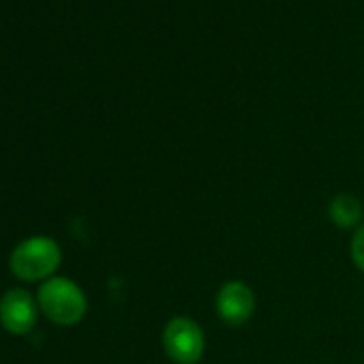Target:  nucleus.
Here are the masks:
<instances>
[{
    "mask_svg": "<svg viewBox=\"0 0 364 364\" xmlns=\"http://www.w3.org/2000/svg\"><path fill=\"white\" fill-rule=\"evenodd\" d=\"M39 302L26 289H9L0 298V323L16 336L28 334L39 319Z\"/></svg>",
    "mask_w": 364,
    "mask_h": 364,
    "instance_id": "4",
    "label": "nucleus"
},
{
    "mask_svg": "<svg viewBox=\"0 0 364 364\" xmlns=\"http://www.w3.org/2000/svg\"><path fill=\"white\" fill-rule=\"evenodd\" d=\"M328 217L338 230H351V228L358 230L364 217V208L358 198L349 193H338L328 204Z\"/></svg>",
    "mask_w": 364,
    "mask_h": 364,
    "instance_id": "6",
    "label": "nucleus"
},
{
    "mask_svg": "<svg viewBox=\"0 0 364 364\" xmlns=\"http://www.w3.org/2000/svg\"><path fill=\"white\" fill-rule=\"evenodd\" d=\"M163 349L173 364H198L206 351L202 326L185 315L171 317L163 328Z\"/></svg>",
    "mask_w": 364,
    "mask_h": 364,
    "instance_id": "3",
    "label": "nucleus"
},
{
    "mask_svg": "<svg viewBox=\"0 0 364 364\" xmlns=\"http://www.w3.org/2000/svg\"><path fill=\"white\" fill-rule=\"evenodd\" d=\"M349 251H351V262H353V266H355L360 272H364V225H360V228L353 232Z\"/></svg>",
    "mask_w": 364,
    "mask_h": 364,
    "instance_id": "7",
    "label": "nucleus"
},
{
    "mask_svg": "<svg viewBox=\"0 0 364 364\" xmlns=\"http://www.w3.org/2000/svg\"><path fill=\"white\" fill-rule=\"evenodd\" d=\"M37 302L41 313L56 326L71 328L86 317L88 300L84 289L67 279V277H52L41 283Z\"/></svg>",
    "mask_w": 364,
    "mask_h": 364,
    "instance_id": "1",
    "label": "nucleus"
},
{
    "mask_svg": "<svg viewBox=\"0 0 364 364\" xmlns=\"http://www.w3.org/2000/svg\"><path fill=\"white\" fill-rule=\"evenodd\" d=\"M217 315L219 319L230 326V328H240L245 326L253 313H255V294L253 289L242 283V281H228L221 285L219 294H217Z\"/></svg>",
    "mask_w": 364,
    "mask_h": 364,
    "instance_id": "5",
    "label": "nucleus"
},
{
    "mask_svg": "<svg viewBox=\"0 0 364 364\" xmlns=\"http://www.w3.org/2000/svg\"><path fill=\"white\" fill-rule=\"evenodd\" d=\"M60 262L63 251L54 238L31 236L14 249L9 257V268L20 281L35 283L52 279L60 268Z\"/></svg>",
    "mask_w": 364,
    "mask_h": 364,
    "instance_id": "2",
    "label": "nucleus"
}]
</instances>
